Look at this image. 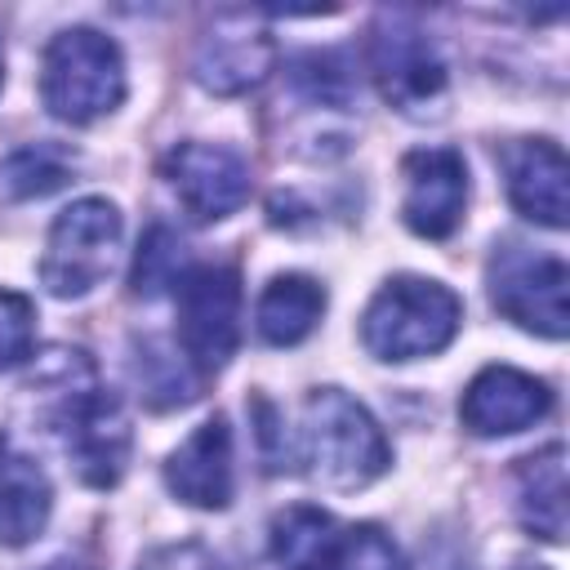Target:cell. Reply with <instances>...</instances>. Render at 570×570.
<instances>
[{
    "label": "cell",
    "instance_id": "7",
    "mask_svg": "<svg viewBox=\"0 0 570 570\" xmlns=\"http://www.w3.org/2000/svg\"><path fill=\"white\" fill-rule=\"evenodd\" d=\"M370 76L383 94V102H392L401 116L410 120H428L441 111L450 76L445 62L436 53V45L428 40L423 27H414L401 13H383L370 31Z\"/></svg>",
    "mask_w": 570,
    "mask_h": 570
},
{
    "label": "cell",
    "instance_id": "4",
    "mask_svg": "<svg viewBox=\"0 0 570 570\" xmlns=\"http://www.w3.org/2000/svg\"><path fill=\"white\" fill-rule=\"evenodd\" d=\"M40 98L49 116L67 125H89L125 102V53L111 36L94 27H67L45 45Z\"/></svg>",
    "mask_w": 570,
    "mask_h": 570
},
{
    "label": "cell",
    "instance_id": "25",
    "mask_svg": "<svg viewBox=\"0 0 570 570\" xmlns=\"http://www.w3.org/2000/svg\"><path fill=\"white\" fill-rule=\"evenodd\" d=\"M138 570H227V566H218L205 548H196V543H187V548H169V552H156L147 566H138Z\"/></svg>",
    "mask_w": 570,
    "mask_h": 570
},
{
    "label": "cell",
    "instance_id": "23",
    "mask_svg": "<svg viewBox=\"0 0 570 570\" xmlns=\"http://www.w3.org/2000/svg\"><path fill=\"white\" fill-rule=\"evenodd\" d=\"M36 343V307L18 289H0V370L31 356Z\"/></svg>",
    "mask_w": 570,
    "mask_h": 570
},
{
    "label": "cell",
    "instance_id": "18",
    "mask_svg": "<svg viewBox=\"0 0 570 570\" xmlns=\"http://www.w3.org/2000/svg\"><path fill=\"white\" fill-rule=\"evenodd\" d=\"M321 316H325V285L303 276V272L272 276L258 294V307H254V325H258L263 343H272V347L303 343Z\"/></svg>",
    "mask_w": 570,
    "mask_h": 570
},
{
    "label": "cell",
    "instance_id": "19",
    "mask_svg": "<svg viewBox=\"0 0 570 570\" xmlns=\"http://www.w3.org/2000/svg\"><path fill=\"white\" fill-rule=\"evenodd\" d=\"M134 379H138L147 405H156V410L187 405L196 396V379L187 374V356H178L160 338H138L134 343Z\"/></svg>",
    "mask_w": 570,
    "mask_h": 570
},
{
    "label": "cell",
    "instance_id": "16",
    "mask_svg": "<svg viewBox=\"0 0 570 570\" xmlns=\"http://www.w3.org/2000/svg\"><path fill=\"white\" fill-rule=\"evenodd\" d=\"M53 512V485L45 468L22 454L9 436H0V543L22 548L31 543Z\"/></svg>",
    "mask_w": 570,
    "mask_h": 570
},
{
    "label": "cell",
    "instance_id": "8",
    "mask_svg": "<svg viewBox=\"0 0 570 570\" xmlns=\"http://www.w3.org/2000/svg\"><path fill=\"white\" fill-rule=\"evenodd\" d=\"M178 303V347L200 370L214 374L232 361L240 343V276L218 263L187 267L174 285Z\"/></svg>",
    "mask_w": 570,
    "mask_h": 570
},
{
    "label": "cell",
    "instance_id": "24",
    "mask_svg": "<svg viewBox=\"0 0 570 570\" xmlns=\"http://www.w3.org/2000/svg\"><path fill=\"white\" fill-rule=\"evenodd\" d=\"M347 570H405V561L379 525H352V566Z\"/></svg>",
    "mask_w": 570,
    "mask_h": 570
},
{
    "label": "cell",
    "instance_id": "15",
    "mask_svg": "<svg viewBox=\"0 0 570 570\" xmlns=\"http://www.w3.org/2000/svg\"><path fill=\"white\" fill-rule=\"evenodd\" d=\"M272 561L281 570H347L352 525L312 503H294L272 517Z\"/></svg>",
    "mask_w": 570,
    "mask_h": 570
},
{
    "label": "cell",
    "instance_id": "26",
    "mask_svg": "<svg viewBox=\"0 0 570 570\" xmlns=\"http://www.w3.org/2000/svg\"><path fill=\"white\" fill-rule=\"evenodd\" d=\"M45 570H76L71 561H53V566H45Z\"/></svg>",
    "mask_w": 570,
    "mask_h": 570
},
{
    "label": "cell",
    "instance_id": "9",
    "mask_svg": "<svg viewBox=\"0 0 570 570\" xmlns=\"http://www.w3.org/2000/svg\"><path fill=\"white\" fill-rule=\"evenodd\" d=\"M276 67V40L263 18V9H223L205 27L191 53V76L209 94L236 98L267 80Z\"/></svg>",
    "mask_w": 570,
    "mask_h": 570
},
{
    "label": "cell",
    "instance_id": "6",
    "mask_svg": "<svg viewBox=\"0 0 570 570\" xmlns=\"http://www.w3.org/2000/svg\"><path fill=\"white\" fill-rule=\"evenodd\" d=\"M485 285L494 312L539 338H566L570 330V272L557 254H534L525 245H503L485 263Z\"/></svg>",
    "mask_w": 570,
    "mask_h": 570
},
{
    "label": "cell",
    "instance_id": "12",
    "mask_svg": "<svg viewBox=\"0 0 570 570\" xmlns=\"http://www.w3.org/2000/svg\"><path fill=\"white\" fill-rule=\"evenodd\" d=\"M552 410V387L517 365H485L459 401V419L472 436H512L534 428Z\"/></svg>",
    "mask_w": 570,
    "mask_h": 570
},
{
    "label": "cell",
    "instance_id": "20",
    "mask_svg": "<svg viewBox=\"0 0 570 570\" xmlns=\"http://www.w3.org/2000/svg\"><path fill=\"white\" fill-rule=\"evenodd\" d=\"M71 165L76 160L62 147H53V142H27V147H18V151H9L0 160V191L4 196H18V200L45 196V191H53V187H62L71 178Z\"/></svg>",
    "mask_w": 570,
    "mask_h": 570
},
{
    "label": "cell",
    "instance_id": "5",
    "mask_svg": "<svg viewBox=\"0 0 570 570\" xmlns=\"http://www.w3.org/2000/svg\"><path fill=\"white\" fill-rule=\"evenodd\" d=\"M120 236H125V223L111 200H102V196L71 200L49 227V240L40 254V285L53 298L94 294L116 267Z\"/></svg>",
    "mask_w": 570,
    "mask_h": 570
},
{
    "label": "cell",
    "instance_id": "10",
    "mask_svg": "<svg viewBox=\"0 0 570 570\" xmlns=\"http://www.w3.org/2000/svg\"><path fill=\"white\" fill-rule=\"evenodd\" d=\"M169 191L196 223H223L249 200V160L227 142H178L160 165Z\"/></svg>",
    "mask_w": 570,
    "mask_h": 570
},
{
    "label": "cell",
    "instance_id": "2",
    "mask_svg": "<svg viewBox=\"0 0 570 570\" xmlns=\"http://www.w3.org/2000/svg\"><path fill=\"white\" fill-rule=\"evenodd\" d=\"M298 459L325 490H365L392 463V445L374 414L343 387H316L303 401Z\"/></svg>",
    "mask_w": 570,
    "mask_h": 570
},
{
    "label": "cell",
    "instance_id": "27",
    "mask_svg": "<svg viewBox=\"0 0 570 570\" xmlns=\"http://www.w3.org/2000/svg\"><path fill=\"white\" fill-rule=\"evenodd\" d=\"M0 85H4V58H0Z\"/></svg>",
    "mask_w": 570,
    "mask_h": 570
},
{
    "label": "cell",
    "instance_id": "14",
    "mask_svg": "<svg viewBox=\"0 0 570 570\" xmlns=\"http://www.w3.org/2000/svg\"><path fill=\"white\" fill-rule=\"evenodd\" d=\"M566 178H570V165H566V151L552 138H517V142L503 147L508 200L530 223H543L552 232L566 227V218H570Z\"/></svg>",
    "mask_w": 570,
    "mask_h": 570
},
{
    "label": "cell",
    "instance_id": "22",
    "mask_svg": "<svg viewBox=\"0 0 570 570\" xmlns=\"http://www.w3.org/2000/svg\"><path fill=\"white\" fill-rule=\"evenodd\" d=\"M187 263H183V240L178 232H169L165 223L147 227V236L138 240V254H134V294L138 298H156L165 289H174L183 281Z\"/></svg>",
    "mask_w": 570,
    "mask_h": 570
},
{
    "label": "cell",
    "instance_id": "13",
    "mask_svg": "<svg viewBox=\"0 0 570 570\" xmlns=\"http://www.w3.org/2000/svg\"><path fill=\"white\" fill-rule=\"evenodd\" d=\"M165 485L178 503L218 512L232 503L236 463H232V428L223 414L191 428V436L165 459Z\"/></svg>",
    "mask_w": 570,
    "mask_h": 570
},
{
    "label": "cell",
    "instance_id": "17",
    "mask_svg": "<svg viewBox=\"0 0 570 570\" xmlns=\"http://www.w3.org/2000/svg\"><path fill=\"white\" fill-rule=\"evenodd\" d=\"M517 512L521 525L548 543L566 539V445L552 441L521 459L517 468Z\"/></svg>",
    "mask_w": 570,
    "mask_h": 570
},
{
    "label": "cell",
    "instance_id": "21",
    "mask_svg": "<svg viewBox=\"0 0 570 570\" xmlns=\"http://www.w3.org/2000/svg\"><path fill=\"white\" fill-rule=\"evenodd\" d=\"M289 85H294V94L303 98V102H312V107H330V111H343V107H352V71H347V62H343V53H298L294 62H289Z\"/></svg>",
    "mask_w": 570,
    "mask_h": 570
},
{
    "label": "cell",
    "instance_id": "1",
    "mask_svg": "<svg viewBox=\"0 0 570 570\" xmlns=\"http://www.w3.org/2000/svg\"><path fill=\"white\" fill-rule=\"evenodd\" d=\"M27 392L40 401V419L62 445L85 485H116L129 463V414L120 396L98 383V370L76 347H53L36 361Z\"/></svg>",
    "mask_w": 570,
    "mask_h": 570
},
{
    "label": "cell",
    "instance_id": "28",
    "mask_svg": "<svg viewBox=\"0 0 570 570\" xmlns=\"http://www.w3.org/2000/svg\"><path fill=\"white\" fill-rule=\"evenodd\" d=\"M534 570H543V566H534Z\"/></svg>",
    "mask_w": 570,
    "mask_h": 570
},
{
    "label": "cell",
    "instance_id": "3",
    "mask_svg": "<svg viewBox=\"0 0 570 570\" xmlns=\"http://www.w3.org/2000/svg\"><path fill=\"white\" fill-rule=\"evenodd\" d=\"M463 303L432 276H392L361 316V343L379 361H419L454 343Z\"/></svg>",
    "mask_w": 570,
    "mask_h": 570
},
{
    "label": "cell",
    "instance_id": "11",
    "mask_svg": "<svg viewBox=\"0 0 570 570\" xmlns=\"http://www.w3.org/2000/svg\"><path fill=\"white\" fill-rule=\"evenodd\" d=\"M401 218L414 236L445 240L468 209V165L454 147H419L401 160Z\"/></svg>",
    "mask_w": 570,
    "mask_h": 570
}]
</instances>
